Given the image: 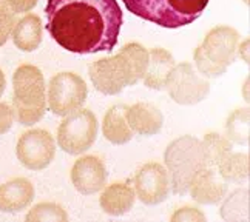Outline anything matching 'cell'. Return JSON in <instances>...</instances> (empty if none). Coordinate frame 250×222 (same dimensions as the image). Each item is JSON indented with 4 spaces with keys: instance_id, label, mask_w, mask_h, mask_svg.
Masks as SVG:
<instances>
[{
    "instance_id": "obj_1",
    "label": "cell",
    "mask_w": 250,
    "mask_h": 222,
    "mask_svg": "<svg viewBox=\"0 0 250 222\" xmlns=\"http://www.w3.org/2000/svg\"><path fill=\"white\" fill-rule=\"evenodd\" d=\"M45 14L53 40L76 54L113 51L124 22L116 0H48Z\"/></svg>"
},
{
    "instance_id": "obj_2",
    "label": "cell",
    "mask_w": 250,
    "mask_h": 222,
    "mask_svg": "<svg viewBox=\"0 0 250 222\" xmlns=\"http://www.w3.org/2000/svg\"><path fill=\"white\" fill-rule=\"evenodd\" d=\"M148 50L141 43H127L114 56L104 57L88 66L94 88L105 96H116L127 86L136 85L146 76Z\"/></svg>"
},
{
    "instance_id": "obj_3",
    "label": "cell",
    "mask_w": 250,
    "mask_h": 222,
    "mask_svg": "<svg viewBox=\"0 0 250 222\" xmlns=\"http://www.w3.org/2000/svg\"><path fill=\"white\" fill-rule=\"evenodd\" d=\"M13 111L14 119L23 125L41 122L46 111L45 77L34 65H21L13 74Z\"/></svg>"
},
{
    "instance_id": "obj_4",
    "label": "cell",
    "mask_w": 250,
    "mask_h": 222,
    "mask_svg": "<svg viewBox=\"0 0 250 222\" xmlns=\"http://www.w3.org/2000/svg\"><path fill=\"white\" fill-rule=\"evenodd\" d=\"M166 170L170 178V190L184 196L199 171L207 168L201 141L193 136H181L168 143L164 153Z\"/></svg>"
},
{
    "instance_id": "obj_5",
    "label": "cell",
    "mask_w": 250,
    "mask_h": 222,
    "mask_svg": "<svg viewBox=\"0 0 250 222\" xmlns=\"http://www.w3.org/2000/svg\"><path fill=\"white\" fill-rule=\"evenodd\" d=\"M127 9L162 28H182L201 17L208 0H122Z\"/></svg>"
},
{
    "instance_id": "obj_6",
    "label": "cell",
    "mask_w": 250,
    "mask_h": 222,
    "mask_svg": "<svg viewBox=\"0 0 250 222\" xmlns=\"http://www.w3.org/2000/svg\"><path fill=\"white\" fill-rule=\"evenodd\" d=\"M98 138V119L91 110L78 108L63 116L57 131V145L71 156L88 151Z\"/></svg>"
},
{
    "instance_id": "obj_7",
    "label": "cell",
    "mask_w": 250,
    "mask_h": 222,
    "mask_svg": "<svg viewBox=\"0 0 250 222\" xmlns=\"http://www.w3.org/2000/svg\"><path fill=\"white\" fill-rule=\"evenodd\" d=\"M88 96L85 81L76 73H59L48 85L46 105L56 116H66L82 108Z\"/></svg>"
},
{
    "instance_id": "obj_8",
    "label": "cell",
    "mask_w": 250,
    "mask_h": 222,
    "mask_svg": "<svg viewBox=\"0 0 250 222\" xmlns=\"http://www.w3.org/2000/svg\"><path fill=\"white\" fill-rule=\"evenodd\" d=\"M164 88L168 96L179 105H196L203 102L210 93L207 77L199 74L188 62H181L173 66L167 76Z\"/></svg>"
},
{
    "instance_id": "obj_9",
    "label": "cell",
    "mask_w": 250,
    "mask_h": 222,
    "mask_svg": "<svg viewBox=\"0 0 250 222\" xmlns=\"http://www.w3.org/2000/svg\"><path fill=\"white\" fill-rule=\"evenodd\" d=\"M16 154L25 168L33 171L45 170L56 158V141L46 130H30L19 138Z\"/></svg>"
},
{
    "instance_id": "obj_10",
    "label": "cell",
    "mask_w": 250,
    "mask_h": 222,
    "mask_svg": "<svg viewBox=\"0 0 250 222\" xmlns=\"http://www.w3.org/2000/svg\"><path fill=\"white\" fill-rule=\"evenodd\" d=\"M134 193L146 205H158L168 198L170 178L166 167L158 162L142 165L134 176Z\"/></svg>"
},
{
    "instance_id": "obj_11",
    "label": "cell",
    "mask_w": 250,
    "mask_h": 222,
    "mask_svg": "<svg viewBox=\"0 0 250 222\" xmlns=\"http://www.w3.org/2000/svg\"><path fill=\"white\" fill-rule=\"evenodd\" d=\"M239 45V33L232 26H215L206 34L201 51L208 61L221 66L227 71V68L236 61Z\"/></svg>"
},
{
    "instance_id": "obj_12",
    "label": "cell",
    "mask_w": 250,
    "mask_h": 222,
    "mask_svg": "<svg viewBox=\"0 0 250 222\" xmlns=\"http://www.w3.org/2000/svg\"><path fill=\"white\" fill-rule=\"evenodd\" d=\"M108 173L104 162L96 156H82L71 168V182L81 195H94L107 184Z\"/></svg>"
},
{
    "instance_id": "obj_13",
    "label": "cell",
    "mask_w": 250,
    "mask_h": 222,
    "mask_svg": "<svg viewBox=\"0 0 250 222\" xmlns=\"http://www.w3.org/2000/svg\"><path fill=\"white\" fill-rule=\"evenodd\" d=\"M227 191L229 184L213 167H207L199 171L188 188L193 201L201 205H216L218 202L224 199Z\"/></svg>"
},
{
    "instance_id": "obj_14",
    "label": "cell",
    "mask_w": 250,
    "mask_h": 222,
    "mask_svg": "<svg viewBox=\"0 0 250 222\" xmlns=\"http://www.w3.org/2000/svg\"><path fill=\"white\" fill-rule=\"evenodd\" d=\"M34 185L25 178H16L0 185V211L19 213L31 205L34 199Z\"/></svg>"
},
{
    "instance_id": "obj_15",
    "label": "cell",
    "mask_w": 250,
    "mask_h": 222,
    "mask_svg": "<svg viewBox=\"0 0 250 222\" xmlns=\"http://www.w3.org/2000/svg\"><path fill=\"white\" fill-rule=\"evenodd\" d=\"M127 122L133 133L141 136H155L164 125V116L153 103L138 102L127 108Z\"/></svg>"
},
{
    "instance_id": "obj_16",
    "label": "cell",
    "mask_w": 250,
    "mask_h": 222,
    "mask_svg": "<svg viewBox=\"0 0 250 222\" xmlns=\"http://www.w3.org/2000/svg\"><path fill=\"white\" fill-rule=\"evenodd\" d=\"M136 202L134 188L125 182H116L107 188H102V195L99 198L101 208L110 216H124L133 208Z\"/></svg>"
},
{
    "instance_id": "obj_17",
    "label": "cell",
    "mask_w": 250,
    "mask_h": 222,
    "mask_svg": "<svg viewBox=\"0 0 250 222\" xmlns=\"http://www.w3.org/2000/svg\"><path fill=\"white\" fill-rule=\"evenodd\" d=\"M175 65L176 62L171 53H168L164 48H151V50H148L147 71L146 76L142 77L144 85L148 86L150 90H164L167 76L170 74Z\"/></svg>"
},
{
    "instance_id": "obj_18",
    "label": "cell",
    "mask_w": 250,
    "mask_h": 222,
    "mask_svg": "<svg viewBox=\"0 0 250 222\" xmlns=\"http://www.w3.org/2000/svg\"><path fill=\"white\" fill-rule=\"evenodd\" d=\"M43 36V25L39 16L26 14L22 19H19L13 28V42L21 51L33 53L42 43Z\"/></svg>"
},
{
    "instance_id": "obj_19",
    "label": "cell",
    "mask_w": 250,
    "mask_h": 222,
    "mask_svg": "<svg viewBox=\"0 0 250 222\" xmlns=\"http://www.w3.org/2000/svg\"><path fill=\"white\" fill-rule=\"evenodd\" d=\"M127 105H114L104 116L102 133L105 139L114 145H124L131 141L133 131L127 122Z\"/></svg>"
},
{
    "instance_id": "obj_20",
    "label": "cell",
    "mask_w": 250,
    "mask_h": 222,
    "mask_svg": "<svg viewBox=\"0 0 250 222\" xmlns=\"http://www.w3.org/2000/svg\"><path fill=\"white\" fill-rule=\"evenodd\" d=\"M216 170L227 184H246L249 181V153H233L223 158Z\"/></svg>"
},
{
    "instance_id": "obj_21",
    "label": "cell",
    "mask_w": 250,
    "mask_h": 222,
    "mask_svg": "<svg viewBox=\"0 0 250 222\" xmlns=\"http://www.w3.org/2000/svg\"><path fill=\"white\" fill-rule=\"evenodd\" d=\"M219 213L229 222L249 221V188H236L229 196L226 195Z\"/></svg>"
},
{
    "instance_id": "obj_22",
    "label": "cell",
    "mask_w": 250,
    "mask_h": 222,
    "mask_svg": "<svg viewBox=\"0 0 250 222\" xmlns=\"http://www.w3.org/2000/svg\"><path fill=\"white\" fill-rule=\"evenodd\" d=\"M226 138L238 145H249L250 141V113L249 108H239L227 118Z\"/></svg>"
},
{
    "instance_id": "obj_23",
    "label": "cell",
    "mask_w": 250,
    "mask_h": 222,
    "mask_svg": "<svg viewBox=\"0 0 250 222\" xmlns=\"http://www.w3.org/2000/svg\"><path fill=\"white\" fill-rule=\"evenodd\" d=\"M204 154H206V163L207 167L216 168L218 163L223 161L226 154L233 151V143L230 142L226 136H221L218 133H208L201 141Z\"/></svg>"
},
{
    "instance_id": "obj_24",
    "label": "cell",
    "mask_w": 250,
    "mask_h": 222,
    "mask_svg": "<svg viewBox=\"0 0 250 222\" xmlns=\"http://www.w3.org/2000/svg\"><path fill=\"white\" fill-rule=\"evenodd\" d=\"M28 222L34 221H53V222H65L68 221V215L62 205L56 202H41L30 210L25 218Z\"/></svg>"
},
{
    "instance_id": "obj_25",
    "label": "cell",
    "mask_w": 250,
    "mask_h": 222,
    "mask_svg": "<svg viewBox=\"0 0 250 222\" xmlns=\"http://www.w3.org/2000/svg\"><path fill=\"white\" fill-rule=\"evenodd\" d=\"M195 66H196V70L199 74H203L204 77H219V76H223L226 73L224 68H221V66L215 65L211 61H208L207 57L204 56V53L201 51V48L198 46L196 50H195Z\"/></svg>"
},
{
    "instance_id": "obj_26",
    "label": "cell",
    "mask_w": 250,
    "mask_h": 222,
    "mask_svg": "<svg viewBox=\"0 0 250 222\" xmlns=\"http://www.w3.org/2000/svg\"><path fill=\"white\" fill-rule=\"evenodd\" d=\"M16 22V14L0 3V46H3L8 42V39L11 37Z\"/></svg>"
},
{
    "instance_id": "obj_27",
    "label": "cell",
    "mask_w": 250,
    "mask_h": 222,
    "mask_svg": "<svg viewBox=\"0 0 250 222\" xmlns=\"http://www.w3.org/2000/svg\"><path fill=\"white\" fill-rule=\"evenodd\" d=\"M171 222H206V215L196 207H182L170 218Z\"/></svg>"
},
{
    "instance_id": "obj_28",
    "label": "cell",
    "mask_w": 250,
    "mask_h": 222,
    "mask_svg": "<svg viewBox=\"0 0 250 222\" xmlns=\"http://www.w3.org/2000/svg\"><path fill=\"white\" fill-rule=\"evenodd\" d=\"M39 0H0V3L6 6L9 11L14 14H22V13H30L33 8L37 5Z\"/></svg>"
},
{
    "instance_id": "obj_29",
    "label": "cell",
    "mask_w": 250,
    "mask_h": 222,
    "mask_svg": "<svg viewBox=\"0 0 250 222\" xmlns=\"http://www.w3.org/2000/svg\"><path fill=\"white\" fill-rule=\"evenodd\" d=\"M14 121L16 119L11 105L6 102H0V136L11 130Z\"/></svg>"
},
{
    "instance_id": "obj_30",
    "label": "cell",
    "mask_w": 250,
    "mask_h": 222,
    "mask_svg": "<svg viewBox=\"0 0 250 222\" xmlns=\"http://www.w3.org/2000/svg\"><path fill=\"white\" fill-rule=\"evenodd\" d=\"M238 53L241 56V59L249 65V39H246L241 45H238Z\"/></svg>"
},
{
    "instance_id": "obj_31",
    "label": "cell",
    "mask_w": 250,
    "mask_h": 222,
    "mask_svg": "<svg viewBox=\"0 0 250 222\" xmlns=\"http://www.w3.org/2000/svg\"><path fill=\"white\" fill-rule=\"evenodd\" d=\"M5 86H6V79H5L3 71L0 70V98H2L3 93H5Z\"/></svg>"
},
{
    "instance_id": "obj_32",
    "label": "cell",
    "mask_w": 250,
    "mask_h": 222,
    "mask_svg": "<svg viewBox=\"0 0 250 222\" xmlns=\"http://www.w3.org/2000/svg\"><path fill=\"white\" fill-rule=\"evenodd\" d=\"M244 3H246V5H249V0H244Z\"/></svg>"
}]
</instances>
